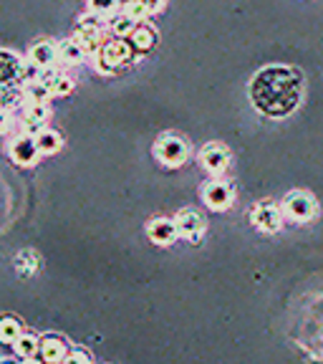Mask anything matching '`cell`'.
Masks as SVG:
<instances>
[{
  "mask_svg": "<svg viewBox=\"0 0 323 364\" xmlns=\"http://www.w3.org/2000/svg\"><path fill=\"white\" fill-rule=\"evenodd\" d=\"M303 94V79L295 68L288 66H268L258 71L250 84V99L258 112L268 117H285L290 114Z\"/></svg>",
  "mask_w": 323,
  "mask_h": 364,
  "instance_id": "cell-1",
  "label": "cell"
},
{
  "mask_svg": "<svg viewBox=\"0 0 323 364\" xmlns=\"http://www.w3.org/2000/svg\"><path fill=\"white\" fill-rule=\"evenodd\" d=\"M23 66L18 58L0 51V107L16 102L18 94H23Z\"/></svg>",
  "mask_w": 323,
  "mask_h": 364,
  "instance_id": "cell-2",
  "label": "cell"
},
{
  "mask_svg": "<svg viewBox=\"0 0 323 364\" xmlns=\"http://www.w3.org/2000/svg\"><path fill=\"white\" fill-rule=\"evenodd\" d=\"M280 208H283L285 220L298 223V225H306V223H311L318 215V203L308 190H290L283 198Z\"/></svg>",
  "mask_w": 323,
  "mask_h": 364,
  "instance_id": "cell-3",
  "label": "cell"
},
{
  "mask_svg": "<svg viewBox=\"0 0 323 364\" xmlns=\"http://www.w3.org/2000/svg\"><path fill=\"white\" fill-rule=\"evenodd\" d=\"M131 56H134V46L124 38H116V41H106L102 46V51L94 58H97V68L102 74H116L121 66H126L131 61Z\"/></svg>",
  "mask_w": 323,
  "mask_h": 364,
  "instance_id": "cell-4",
  "label": "cell"
},
{
  "mask_svg": "<svg viewBox=\"0 0 323 364\" xmlns=\"http://www.w3.org/2000/svg\"><path fill=\"white\" fill-rule=\"evenodd\" d=\"M154 157L165 167H182L190 157V144L180 134H162L154 142Z\"/></svg>",
  "mask_w": 323,
  "mask_h": 364,
  "instance_id": "cell-5",
  "label": "cell"
},
{
  "mask_svg": "<svg viewBox=\"0 0 323 364\" xmlns=\"http://www.w3.org/2000/svg\"><path fill=\"white\" fill-rule=\"evenodd\" d=\"M283 208L278 203H273V200H261L250 210V223L261 233H278L280 228H283Z\"/></svg>",
  "mask_w": 323,
  "mask_h": 364,
  "instance_id": "cell-6",
  "label": "cell"
},
{
  "mask_svg": "<svg viewBox=\"0 0 323 364\" xmlns=\"http://www.w3.org/2000/svg\"><path fill=\"white\" fill-rule=\"evenodd\" d=\"M199 195H202V203L215 213L230 210V208H233V200H235L233 185L225 182L222 177H212L210 182H204V188L199 190Z\"/></svg>",
  "mask_w": 323,
  "mask_h": 364,
  "instance_id": "cell-7",
  "label": "cell"
},
{
  "mask_svg": "<svg viewBox=\"0 0 323 364\" xmlns=\"http://www.w3.org/2000/svg\"><path fill=\"white\" fill-rule=\"evenodd\" d=\"M199 165L204 172H210L212 177L225 175V170L230 167V149L222 142H210L199 149Z\"/></svg>",
  "mask_w": 323,
  "mask_h": 364,
  "instance_id": "cell-8",
  "label": "cell"
},
{
  "mask_svg": "<svg viewBox=\"0 0 323 364\" xmlns=\"http://www.w3.org/2000/svg\"><path fill=\"white\" fill-rule=\"evenodd\" d=\"M147 235L154 245L167 248V245H172L177 238H180V228H177L175 218L159 215V218H152V220L147 223Z\"/></svg>",
  "mask_w": 323,
  "mask_h": 364,
  "instance_id": "cell-9",
  "label": "cell"
},
{
  "mask_svg": "<svg viewBox=\"0 0 323 364\" xmlns=\"http://www.w3.org/2000/svg\"><path fill=\"white\" fill-rule=\"evenodd\" d=\"M11 157L16 165L21 167H31L35 165V159L40 157V149H38V142H35L33 134H18L16 139L11 142Z\"/></svg>",
  "mask_w": 323,
  "mask_h": 364,
  "instance_id": "cell-10",
  "label": "cell"
},
{
  "mask_svg": "<svg viewBox=\"0 0 323 364\" xmlns=\"http://www.w3.org/2000/svg\"><path fill=\"white\" fill-rule=\"evenodd\" d=\"M175 220L177 228H180V238H187V240H199L204 235V228H207L204 218L197 210H192V208L180 210L175 215Z\"/></svg>",
  "mask_w": 323,
  "mask_h": 364,
  "instance_id": "cell-11",
  "label": "cell"
},
{
  "mask_svg": "<svg viewBox=\"0 0 323 364\" xmlns=\"http://www.w3.org/2000/svg\"><path fill=\"white\" fill-rule=\"evenodd\" d=\"M86 56H97L104 46V26H91V23H79V31L74 36Z\"/></svg>",
  "mask_w": 323,
  "mask_h": 364,
  "instance_id": "cell-12",
  "label": "cell"
},
{
  "mask_svg": "<svg viewBox=\"0 0 323 364\" xmlns=\"http://www.w3.org/2000/svg\"><path fill=\"white\" fill-rule=\"evenodd\" d=\"M28 63L33 68H53L58 63V46H53L51 41H38L28 48Z\"/></svg>",
  "mask_w": 323,
  "mask_h": 364,
  "instance_id": "cell-13",
  "label": "cell"
},
{
  "mask_svg": "<svg viewBox=\"0 0 323 364\" xmlns=\"http://www.w3.org/2000/svg\"><path fill=\"white\" fill-rule=\"evenodd\" d=\"M48 117H51V107H48V102L23 104V127H26L28 134H33V136L38 134V132L45 127V122H48Z\"/></svg>",
  "mask_w": 323,
  "mask_h": 364,
  "instance_id": "cell-14",
  "label": "cell"
},
{
  "mask_svg": "<svg viewBox=\"0 0 323 364\" xmlns=\"http://www.w3.org/2000/svg\"><path fill=\"white\" fill-rule=\"evenodd\" d=\"M66 354H68V344L63 336L58 334H45L40 336V349H38V357L43 362H66Z\"/></svg>",
  "mask_w": 323,
  "mask_h": 364,
  "instance_id": "cell-15",
  "label": "cell"
},
{
  "mask_svg": "<svg viewBox=\"0 0 323 364\" xmlns=\"http://www.w3.org/2000/svg\"><path fill=\"white\" fill-rule=\"evenodd\" d=\"M53 91L51 86L45 84L43 79H31L23 84V99H26V104H43V102H51Z\"/></svg>",
  "mask_w": 323,
  "mask_h": 364,
  "instance_id": "cell-16",
  "label": "cell"
},
{
  "mask_svg": "<svg viewBox=\"0 0 323 364\" xmlns=\"http://www.w3.org/2000/svg\"><path fill=\"white\" fill-rule=\"evenodd\" d=\"M129 43L134 46V51H152L154 43H157V33L149 23H136V28L129 36Z\"/></svg>",
  "mask_w": 323,
  "mask_h": 364,
  "instance_id": "cell-17",
  "label": "cell"
},
{
  "mask_svg": "<svg viewBox=\"0 0 323 364\" xmlns=\"http://www.w3.org/2000/svg\"><path fill=\"white\" fill-rule=\"evenodd\" d=\"M40 79L51 86L53 97H66V94H71V91H74V79H71V76H66V74H58V71H53V68H45V71H40Z\"/></svg>",
  "mask_w": 323,
  "mask_h": 364,
  "instance_id": "cell-18",
  "label": "cell"
},
{
  "mask_svg": "<svg viewBox=\"0 0 323 364\" xmlns=\"http://www.w3.org/2000/svg\"><path fill=\"white\" fill-rule=\"evenodd\" d=\"M84 58H86V53L76 38H66V41L58 43V61L61 63H66V66H76V63H81Z\"/></svg>",
  "mask_w": 323,
  "mask_h": 364,
  "instance_id": "cell-19",
  "label": "cell"
},
{
  "mask_svg": "<svg viewBox=\"0 0 323 364\" xmlns=\"http://www.w3.org/2000/svg\"><path fill=\"white\" fill-rule=\"evenodd\" d=\"M13 349H16V354L21 359H35L40 349V339L35 334H31V331H23L16 339V344H13Z\"/></svg>",
  "mask_w": 323,
  "mask_h": 364,
  "instance_id": "cell-20",
  "label": "cell"
},
{
  "mask_svg": "<svg viewBox=\"0 0 323 364\" xmlns=\"http://www.w3.org/2000/svg\"><path fill=\"white\" fill-rule=\"evenodd\" d=\"M35 142H38L40 154H56L58 149L63 147V136L58 134L56 129H48V127H43V129L35 134Z\"/></svg>",
  "mask_w": 323,
  "mask_h": 364,
  "instance_id": "cell-21",
  "label": "cell"
},
{
  "mask_svg": "<svg viewBox=\"0 0 323 364\" xmlns=\"http://www.w3.org/2000/svg\"><path fill=\"white\" fill-rule=\"evenodd\" d=\"M23 334V326H21V321L18 318H13V316H0V341L3 344H16V339Z\"/></svg>",
  "mask_w": 323,
  "mask_h": 364,
  "instance_id": "cell-22",
  "label": "cell"
},
{
  "mask_svg": "<svg viewBox=\"0 0 323 364\" xmlns=\"http://www.w3.org/2000/svg\"><path fill=\"white\" fill-rule=\"evenodd\" d=\"M134 28H136V21L126 16V13L111 18V31H114V36H116V38H129Z\"/></svg>",
  "mask_w": 323,
  "mask_h": 364,
  "instance_id": "cell-23",
  "label": "cell"
},
{
  "mask_svg": "<svg viewBox=\"0 0 323 364\" xmlns=\"http://www.w3.org/2000/svg\"><path fill=\"white\" fill-rule=\"evenodd\" d=\"M116 8H119L116 0H89V11L97 13V16H102V18H114Z\"/></svg>",
  "mask_w": 323,
  "mask_h": 364,
  "instance_id": "cell-24",
  "label": "cell"
},
{
  "mask_svg": "<svg viewBox=\"0 0 323 364\" xmlns=\"http://www.w3.org/2000/svg\"><path fill=\"white\" fill-rule=\"evenodd\" d=\"M124 13H126L129 18H134L136 23H144V21L149 18V11L144 8L142 0H134V3H129V6L124 8Z\"/></svg>",
  "mask_w": 323,
  "mask_h": 364,
  "instance_id": "cell-25",
  "label": "cell"
},
{
  "mask_svg": "<svg viewBox=\"0 0 323 364\" xmlns=\"http://www.w3.org/2000/svg\"><path fill=\"white\" fill-rule=\"evenodd\" d=\"M66 362H68V364H76V362H81V364H91V354L86 352V349H68Z\"/></svg>",
  "mask_w": 323,
  "mask_h": 364,
  "instance_id": "cell-26",
  "label": "cell"
},
{
  "mask_svg": "<svg viewBox=\"0 0 323 364\" xmlns=\"http://www.w3.org/2000/svg\"><path fill=\"white\" fill-rule=\"evenodd\" d=\"M144 3V8L149 11V16H157V13H162L165 11V6H167V0H142Z\"/></svg>",
  "mask_w": 323,
  "mask_h": 364,
  "instance_id": "cell-27",
  "label": "cell"
},
{
  "mask_svg": "<svg viewBox=\"0 0 323 364\" xmlns=\"http://www.w3.org/2000/svg\"><path fill=\"white\" fill-rule=\"evenodd\" d=\"M8 124H11V117H8V109L0 107V134L8 129Z\"/></svg>",
  "mask_w": 323,
  "mask_h": 364,
  "instance_id": "cell-28",
  "label": "cell"
},
{
  "mask_svg": "<svg viewBox=\"0 0 323 364\" xmlns=\"http://www.w3.org/2000/svg\"><path fill=\"white\" fill-rule=\"evenodd\" d=\"M116 3H119L121 8H126V6H129V3H134V0H116Z\"/></svg>",
  "mask_w": 323,
  "mask_h": 364,
  "instance_id": "cell-29",
  "label": "cell"
}]
</instances>
